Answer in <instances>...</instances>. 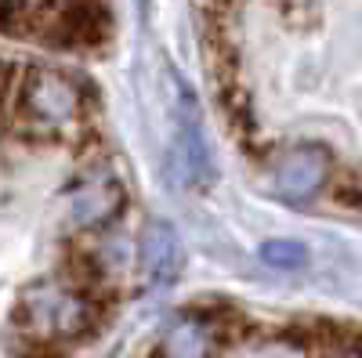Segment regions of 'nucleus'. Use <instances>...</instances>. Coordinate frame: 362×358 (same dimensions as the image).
<instances>
[{"label": "nucleus", "mask_w": 362, "mask_h": 358, "mask_svg": "<svg viewBox=\"0 0 362 358\" xmlns=\"http://www.w3.org/2000/svg\"><path fill=\"white\" fill-rule=\"evenodd\" d=\"M105 217H109V189H105V185H98V189H83L80 199H76V206H73V221L87 228V225L105 221Z\"/></svg>", "instance_id": "nucleus-6"}, {"label": "nucleus", "mask_w": 362, "mask_h": 358, "mask_svg": "<svg viewBox=\"0 0 362 358\" xmlns=\"http://www.w3.org/2000/svg\"><path fill=\"white\" fill-rule=\"evenodd\" d=\"M214 351V326L199 315L177 318L160 337V358H210Z\"/></svg>", "instance_id": "nucleus-5"}, {"label": "nucleus", "mask_w": 362, "mask_h": 358, "mask_svg": "<svg viewBox=\"0 0 362 358\" xmlns=\"http://www.w3.org/2000/svg\"><path fill=\"white\" fill-rule=\"evenodd\" d=\"M18 112L29 127L69 131L83 119L76 83L54 69H25L18 83Z\"/></svg>", "instance_id": "nucleus-2"}, {"label": "nucleus", "mask_w": 362, "mask_h": 358, "mask_svg": "<svg viewBox=\"0 0 362 358\" xmlns=\"http://www.w3.org/2000/svg\"><path fill=\"white\" fill-rule=\"evenodd\" d=\"M261 257L268 264H276V268H300L305 264V246H297V243H268L261 250Z\"/></svg>", "instance_id": "nucleus-7"}, {"label": "nucleus", "mask_w": 362, "mask_h": 358, "mask_svg": "<svg viewBox=\"0 0 362 358\" xmlns=\"http://www.w3.org/2000/svg\"><path fill=\"white\" fill-rule=\"evenodd\" d=\"M141 272L153 286H163L181 272V239L167 221L145 225V232H141Z\"/></svg>", "instance_id": "nucleus-4"}, {"label": "nucleus", "mask_w": 362, "mask_h": 358, "mask_svg": "<svg viewBox=\"0 0 362 358\" xmlns=\"http://www.w3.org/2000/svg\"><path fill=\"white\" fill-rule=\"evenodd\" d=\"M18 326L33 344H69L95 326V304L90 297L66 286V282H33L22 293Z\"/></svg>", "instance_id": "nucleus-1"}, {"label": "nucleus", "mask_w": 362, "mask_h": 358, "mask_svg": "<svg viewBox=\"0 0 362 358\" xmlns=\"http://www.w3.org/2000/svg\"><path fill=\"white\" fill-rule=\"evenodd\" d=\"M326 167H329V160L322 148H286L272 163V192L290 203L308 199L322 189Z\"/></svg>", "instance_id": "nucleus-3"}]
</instances>
